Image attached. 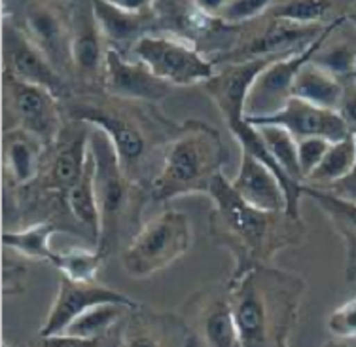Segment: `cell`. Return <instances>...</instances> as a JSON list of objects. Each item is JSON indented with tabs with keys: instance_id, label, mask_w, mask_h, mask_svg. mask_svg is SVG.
Here are the masks:
<instances>
[{
	"instance_id": "cell-1",
	"label": "cell",
	"mask_w": 356,
	"mask_h": 347,
	"mask_svg": "<svg viewBox=\"0 0 356 347\" xmlns=\"http://www.w3.org/2000/svg\"><path fill=\"white\" fill-rule=\"evenodd\" d=\"M209 196L213 211L209 217L214 243L232 252L235 279L256 265H267L284 247L298 245L305 233L302 218L288 217L286 211H261L248 205L233 190L232 180L218 173L211 183Z\"/></svg>"
},
{
	"instance_id": "cell-2",
	"label": "cell",
	"mask_w": 356,
	"mask_h": 347,
	"mask_svg": "<svg viewBox=\"0 0 356 347\" xmlns=\"http://www.w3.org/2000/svg\"><path fill=\"white\" fill-rule=\"evenodd\" d=\"M227 288L241 347L288 346L305 294L303 277L256 265L229 279Z\"/></svg>"
},
{
	"instance_id": "cell-3",
	"label": "cell",
	"mask_w": 356,
	"mask_h": 347,
	"mask_svg": "<svg viewBox=\"0 0 356 347\" xmlns=\"http://www.w3.org/2000/svg\"><path fill=\"white\" fill-rule=\"evenodd\" d=\"M69 101V116L74 122H86L103 130L114 143L125 175L137 184L143 180L144 167L150 164V156L158 146V135L172 137L177 133L175 123L161 120V116L144 112L135 101L127 99H99V97H74Z\"/></svg>"
},
{
	"instance_id": "cell-4",
	"label": "cell",
	"mask_w": 356,
	"mask_h": 347,
	"mask_svg": "<svg viewBox=\"0 0 356 347\" xmlns=\"http://www.w3.org/2000/svg\"><path fill=\"white\" fill-rule=\"evenodd\" d=\"M227 164V148L213 125L186 120L171 141L150 183L154 201H169L190 194H209L213 178Z\"/></svg>"
},
{
	"instance_id": "cell-5",
	"label": "cell",
	"mask_w": 356,
	"mask_h": 347,
	"mask_svg": "<svg viewBox=\"0 0 356 347\" xmlns=\"http://www.w3.org/2000/svg\"><path fill=\"white\" fill-rule=\"evenodd\" d=\"M89 148L95 164V194L99 205V239L97 249L108 256L116 247L122 222L127 217L133 198V180L120 164L116 146L103 130L89 123Z\"/></svg>"
},
{
	"instance_id": "cell-6",
	"label": "cell",
	"mask_w": 356,
	"mask_h": 347,
	"mask_svg": "<svg viewBox=\"0 0 356 347\" xmlns=\"http://www.w3.org/2000/svg\"><path fill=\"white\" fill-rule=\"evenodd\" d=\"M192 239L190 218L184 213L169 209L144 222L120 260L127 275L146 279L182 259L190 251Z\"/></svg>"
},
{
	"instance_id": "cell-7",
	"label": "cell",
	"mask_w": 356,
	"mask_h": 347,
	"mask_svg": "<svg viewBox=\"0 0 356 347\" xmlns=\"http://www.w3.org/2000/svg\"><path fill=\"white\" fill-rule=\"evenodd\" d=\"M343 21H345V15L330 21L328 25H324L322 33L315 40L309 42L303 49L275 57L273 61L254 78V82L248 88L247 99H245V118H266L284 109L288 99L292 97V86L300 68L313 59L316 49L321 48L324 40L337 27H341Z\"/></svg>"
},
{
	"instance_id": "cell-8",
	"label": "cell",
	"mask_w": 356,
	"mask_h": 347,
	"mask_svg": "<svg viewBox=\"0 0 356 347\" xmlns=\"http://www.w3.org/2000/svg\"><path fill=\"white\" fill-rule=\"evenodd\" d=\"M138 61L171 86L205 84L214 76V63L199 54L193 42L178 34H144L131 48Z\"/></svg>"
},
{
	"instance_id": "cell-9",
	"label": "cell",
	"mask_w": 356,
	"mask_h": 347,
	"mask_svg": "<svg viewBox=\"0 0 356 347\" xmlns=\"http://www.w3.org/2000/svg\"><path fill=\"white\" fill-rule=\"evenodd\" d=\"M8 109L17 120V128L38 137L46 146L57 143L63 131L59 97L49 89L36 84L19 80L17 76L4 70Z\"/></svg>"
},
{
	"instance_id": "cell-10",
	"label": "cell",
	"mask_w": 356,
	"mask_h": 347,
	"mask_svg": "<svg viewBox=\"0 0 356 347\" xmlns=\"http://www.w3.org/2000/svg\"><path fill=\"white\" fill-rule=\"evenodd\" d=\"M21 31L29 40L46 54L63 76L72 72L70 55V10L69 15L59 6V0H27L23 6Z\"/></svg>"
},
{
	"instance_id": "cell-11",
	"label": "cell",
	"mask_w": 356,
	"mask_h": 347,
	"mask_svg": "<svg viewBox=\"0 0 356 347\" xmlns=\"http://www.w3.org/2000/svg\"><path fill=\"white\" fill-rule=\"evenodd\" d=\"M106 302H116L133 309H140L137 300L129 298L127 294L118 293L110 286L101 285L97 281H72L69 277H61L59 293L55 296L54 306L49 309L44 325L40 327V336L48 338V336L61 334L76 317L88 311L89 307L106 304Z\"/></svg>"
},
{
	"instance_id": "cell-12",
	"label": "cell",
	"mask_w": 356,
	"mask_h": 347,
	"mask_svg": "<svg viewBox=\"0 0 356 347\" xmlns=\"http://www.w3.org/2000/svg\"><path fill=\"white\" fill-rule=\"evenodd\" d=\"M188 325L199 344L213 347H235L239 330L235 323L229 288H203L188 302Z\"/></svg>"
},
{
	"instance_id": "cell-13",
	"label": "cell",
	"mask_w": 356,
	"mask_h": 347,
	"mask_svg": "<svg viewBox=\"0 0 356 347\" xmlns=\"http://www.w3.org/2000/svg\"><path fill=\"white\" fill-rule=\"evenodd\" d=\"M70 55L72 75L88 84L103 80L104 34L97 21L93 0H70Z\"/></svg>"
},
{
	"instance_id": "cell-14",
	"label": "cell",
	"mask_w": 356,
	"mask_h": 347,
	"mask_svg": "<svg viewBox=\"0 0 356 347\" xmlns=\"http://www.w3.org/2000/svg\"><path fill=\"white\" fill-rule=\"evenodd\" d=\"M2 40H4V59H6L4 70L17 76L19 80L49 89L59 99H67L70 95L69 86L63 80L61 72L51 65L46 54L35 42L29 40L27 34L19 27H15L14 23L4 25Z\"/></svg>"
},
{
	"instance_id": "cell-15",
	"label": "cell",
	"mask_w": 356,
	"mask_h": 347,
	"mask_svg": "<svg viewBox=\"0 0 356 347\" xmlns=\"http://www.w3.org/2000/svg\"><path fill=\"white\" fill-rule=\"evenodd\" d=\"M101 88L118 99L159 102L169 95L172 86L154 75L143 61H127L114 46H108L104 55Z\"/></svg>"
},
{
	"instance_id": "cell-16",
	"label": "cell",
	"mask_w": 356,
	"mask_h": 347,
	"mask_svg": "<svg viewBox=\"0 0 356 347\" xmlns=\"http://www.w3.org/2000/svg\"><path fill=\"white\" fill-rule=\"evenodd\" d=\"M250 123H277L288 130L296 139L303 137H322L330 143H337L353 133L339 110H328L315 107L311 102L290 97L284 109L266 118H245Z\"/></svg>"
},
{
	"instance_id": "cell-17",
	"label": "cell",
	"mask_w": 356,
	"mask_h": 347,
	"mask_svg": "<svg viewBox=\"0 0 356 347\" xmlns=\"http://www.w3.org/2000/svg\"><path fill=\"white\" fill-rule=\"evenodd\" d=\"M324 25H302L296 21L277 20L269 17V23L264 31L254 36L239 49H233L232 54L224 55V63H237L256 59V57H269V55H281L298 52L313 42L322 33Z\"/></svg>"
},
{
	"instance_id": "cell-18",
	"label": "cell",
	"mask_w": 356,
	"mask_h": 347,
	"mask_svg": "<svg viewBox=\"0 0 356 347\" xmlns=\"http://www.w3.org/2000/svg\"><path fill=\"white\" fill-rule=\"evenodd\" d=\"M233 190L248 205L261 211H286V196L281 180L258 157L241 150V165L237 177L232 180Z\"/></svg>"
},
{
	"instance_id": "cell-19",
	"label": "cell",
	"mask_w": 356,
	"mask_h": 347,
	"mask_svg": "<svg viewBox=\"0 0 356 347\" xmlns=\"http://www.w3.org/2000/svg\"><path fill=\"white\" fill-rule=\"evenodd\" d=\"M65 133V131H63ZM65 137V135H63ZM57 152H55L48 175L46 186L49 190L65 192L82 177L89 157V123L83 122V128H74L69 131V137L57 139Z\"/></svg>"
},
{
	"instance_id": "cell-20",
	"label": "cell",
	"mask_w": 356,
	"mask_h": 347,
	"mask_svg": "<svg viewBox=\"0 0 356 347\" xmlns=\"http://www.w3.org/2000/svg\"><path fill=\"white\" fill-rule=\"evenodd\" d=\"M48 148L38 137L15 128L4 135V169L14 184L35 183L40 173L42 150Z\"/></svg>"
},
{
	"instance_id": "cell-21",
	"label": "cell",
	"mask_w": 356,
	"mask_h": 347,
	"mask_svg": "<svg viewBox=\"0 0 356 347\" xmlns=\"http://www.w3.org/2000/svg\"><path fill=\"white\" fill-rule=\"evenodd\" d=\"M93 8L104 38L112 44H131V48L148 34L156 15V12H127L108 0H93Z\"/></svg>"
},
{
	"instance_id": "cell-22",
	"label": "cell",
	"mask_w": 356,
	"mask_h": 347,
	"mask_svg": "<svg viewBox=\"0 0 356 347\" xmlns=\"http://www.w3.org/2000/svg\"><path fill=\"white\" fill-rule=\"evenodd\" d=\"M343 91H345V80L337 78L336 75H332L313 61H307L300 68L292 86V97L328 110H339Z\"/></svg>"
},
{
	"instance_id": "cell-23",
	"label": "cell",
	"mask_w": 356,
	"mask_h": 347,
	"mask_svg": "<svg viewBox=\"0 0 356 347\" xmlns=\"http://www.w3.org/2000/svg\"><path fill=\"white\" fill-rule=\"evenodd\" d=\"M302 192L307 194L326 217L334 222L337 231L341 233L343 239L349 245V268H347V277L353 281L356 277V199L341 198L334 192H328L326 188H315L309 184H302Z\"/></svg>"
},
{
	"instance_id": "cell-24",
	"label": "cell",
	"mask_w": 356,
	"mask_h": 347,
	"mask_svg": "<svg viewBox=\"0 0 356 347\" xmlns=\"http://www.w3.org/2000/svg\"><path fill=\"white\" fill-rule=\"evenodd\" d=\"M63 199L70 217L80 226L88 228L93 238L99 239V205H97L95 194V164H93L91 148H89L88 165L83 169L82 177L63 194Z\"/></svg>"
},
{
	"instance_id": "cell-25",
	"label": "cell",
	"mask_w": 356,
	"mask_h": 347,
	"mask_svg": "<svg viewBox=\"0 0 356 347\" xmlns=\"http://www.w3.org/2000/svg\"><path fill=\"white\" fill-rule=\"evenodd\" d=\"M356 167V137L355 133L337 141L330 143L326 154L316 165L313 173L309 175L303 184L315 186V188H326L328 184H337L355 173Z\"/></svg>"
},
{
	"instance_id": "cell-26",
	"label": "cell",
	"mask_w": 356,
	"mask_h": 347,
	"mask_svg": "<svg viewBox=\"0 0 356 347\" xmlns=\"http://www.w3.org/2000/svg\"><path fill=\"white\" fill-rule=\"evenodd\" d=\"M61 230L54 222H36L25 226L23 230H8L2 233V243L8 249L17 252L19 256L38 262H48L55 265L59 252L51 247V236Z\"/></svg>"
},
{
	"instance_id": "cell-27",
	"label": "cell",
	"mask_w": 356,
	"mask_h": 347,
	"mask_svg": "<svg viewBox=\"0 0 356 347\" xmlns=\"http://www.w3.org/2000/svg\"><path fill=\"white\" fill-rule=\"evenodd\" d=\"M129 311H137V309L124 306V304H116V302L99 304V306L89 307L80 317H76L61 334L78 338L83 346H97L101 344V338L106 336L118 321Z\"/></svg>"
},
{
	"instance_id": "cell-28",
	"label": "cell",
	"mask_w": 356,
	"mask_h": 347,
	"mask_svg": "<svg viewBox=\"0 0 356 347\" xmlns=\"http://www.w3.org/2000/svg\"><path fill=\"white\" fill-rule=\"evenodd\" d=\"M254 125V123H252ZM269 154L294 183L303 184L302 171L298 164V139L277 123H256Z\"/></svg>"
},
{
	"instance_id": "cell-29",
	"label": "cell",
	"mask_w": 356,
	"mask_h": 347,
	"mask_svg": "<svg viewBox=\"0 0 356 347\" xmlns=\"http://www.w3.org/2000/svg\"><path fill=\"white\" fill-rule=\"evenodd\" d=\"M332 10L334 0H284L275 2L266 14L269 17L296 21L302 25H322Z\"/></svg>"
},
{
	"instance_id": "cell-30",
	"label": "cell",
	"mask_w": 356,
	"mask_h": 347,
	"mask_svg": "<svg viewBox=\"0 0 356 347\" xmlns=\"http://www.w3.org/2000/svg\"><path fill=\"white\" fill-rule=\"evenodd\" d=\"M104 259L106 256L99 249L88 251L82 247H70L69 251L59 252L54 268L61 272L63 277L72 281H95Z\"/></svg>"
},
{
	"instance_id": "cell-31",
	"label": "cell",
	"mask_w": 356,
	"mask_h": 347,
	"mask_svg": "<svg viewBox=\"0 0 356 347\" xmlns=\"http://www.w3.org/2000/svg\"><path fill=\"white\" fill-rule=\"evenodd\" d=\"M332 34L324 40L321 48L316 49L311 61L326 68L337 78L347 80L356 70V48H353L350 42H330Z\"/></svg>"
},
{
	"instance_id": "cell-32",
	"label": "cell",
	"mask_w": 356,
	"mask_h": 347,
	"mask_svg": "<svg viewBox=\"0 0 356 347\" xmlns=\"http://www.w3.org/2000/svg\"><path fill=\"white\" fill-rule=\"evenodd\" d=\"M275 2L277 0H229V4L220 12L218 20L224 25H243L247 21L266 15Z\"/></svg>"
},
{
	"instance_id": "cell-33",
	"label": "cell",
	"mask_w": 356,
	"mask_h": 347,
	"mask_svg": "<svg viewBox=\"0 0 356 347\" xmlns=\"http://www.w3.org/2000/svg\"><path fill=\"white\" fill-rule=\"evenodd\" d=\"M326 328L332 336L341 340H356V296L343 302L328 315Z\"/></svg>"
},
{
	"instance_id": "cell-34",
	"label": "cell",
	"mask_w": 356,
	"mask_h": 347,
	"mask_svg": "<svg viewBox=\"0 0 356 347\" xmlns=\"http://www.w3.org/2000/svg\"><path fill=\"white\" fill-rule=\"evenodd\" d=\"M330 146V141L322 137H303L298 139V164L302 171L303 180L313 173L316 165L321 164V160L326 154Z\"/></svg>"
},
{
	"instance_id": "cell-35",
	"label": "cell",
	"mask_w": 356,
	"mask_h": 347,
	"mask_svg": "<svg viewBox=\"0 0 356 347\" xmlns=\"http://www.w3.org/2000/svg\"><path fill=\"white\" fill-rule=\"evenodd\" d=\"M339 112L345 118L349 130L356 131V78H347L345 80V91H343V101L339 107Z\"/></svg>"
},
{
	"instance_id": "cell-36",
	"label": "cell",
	"mask_w": 356,
	"mask_h": 347,
	"mask_svg": "<svg viewBox=\"0 0 356 347\" xmlns=\"http://www.w3.org/2000/svg\"><path fill=\"white\" fill-rule=\"evenodd\" d=\"M114 6L124 8L127 12H154L156 0H108Z\"/></svg>"
},
{
	"instance_id": "cell-37",
	"label": "cell",
	"mask_w": 356,
	"mask_h": 347,
	"mask_svg": "<svg viewBox=\"0 0 356 347\" xmlns=\"http://www.w3.org/2000/svg\"><path fill=\"white\" fill-rule=\"evenodd\" d=\"M193 4H195L205 15L218 20L220 12L229 4V0H193Z\"/></svg>"
},
{
	"instance_id": "cell-38",
	"label": "cell",
	"mask_w": 356,
	"mask_h": 347,
	"mask_svg": "<svg viewBox=\"0 0 356 347\" xmlns=\"http://www.w3.org/2000/svg\"><path fill=\"white\" fill-rule=\"evenodd\" d=\"M345 20H349L353 25L356 27V8H353L350 12H347V15H345Z\"/></svg>"
},
{
	"instance_id": "cell-39",
	"label": "cell",
	"mask_w": 356,
	"mask_h": 347,
	"mask_svg": "<svg viewBox=\"0 0 356 347\" xmlns=\"http://www.w3.org/2000/svg\"><path fill=\"white\" fill-rule=\"evenodd\" d=\"M353 78H356V70H355V75H353Z\"/></svg>"
}]
</instances>
